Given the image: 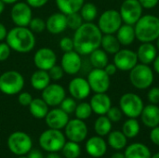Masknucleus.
<instances>
[{
  "label": "nucleus",
  "mask_w": 159,
  "mask_h": 158,
  "mask_svg": "<svg viewBox=\"0 0 159 158\" xmlns=\"http://www.w3.org/2000/svg\"><path fill=\"white\" fill-rule=\"evenodd\" d=\"M103 34L98 25L93 22H84L75 31L73 40L75 50L81 56L89 55L95 49L101 47Z\"/></svg>",
  "instance_id": "f257e3e1"
},
{
  "label": "nucleus",
  "mask_w": 159,
  "mask_h": 158,
  "mask_svg": "<svg viewBox=\"0 0 159 158\" xmlns=\"http://www.w3.org/2000/svg\"><path fill=\"white\" fill-rule=\"evenodd\" d=\"M6 42L11 50L18 53H28L34 48L36 40L34 34L28 27L15 26L7 32Z\"/></svg>",
  "instance_id": "f03ea898"
},
{
  "label": "nucleus",
  "mask_w": 159,
  "mask_h": 158,
  "mask_svg": "<svg viewBox=\"0 0 159 158\" xmlns=\"http://www.w3.org/2000/svg\"><path fill=\"white\" fill-rule=\"evenodd\" d=\"M136 39L141 43H153L159 37V17L143 15L134 24Z\"/></svg>",
  "instance_id": "7ed1b4c3"
},
{
  "label": "nucleus",
  "mask_w": 159,
  "mask_h": 158,
  "mask_svg": "<svg viewBox=\"0 0 159 158\" xmlns=\"http://www.w3.org/2000/svg\"><path fill=\"white\" fill-rule=\"evenodd\" d=\"M129 82L137 89L144 90L150 88L155 80L153 68L147 64L138 62L129 71Z\"/></svg>",
  "instance_id": "20e7f679"
},
{
  "label": "nucleus",
  "mask_w": 159,
  "mask_h": 158,
  "mask_svg": "<svg viewBox=\"0 0 159 158\" xmlns=\"http://www.w3.org/2000/svg\"><path fill=\"white\" fill-rule=\"evenodd\" d=\"M24 85V77L18 71H6L0 75V91L6 95L13 96L19 94L22 91Z\"/></svg>",
  "instance_id": "39448f33"
},
{
  "label": "nucleus",
  "mask_w": 159,
  "mask_h": 158,
  "mask_svg": "<svg viewBox=\"0 0 159 158\" xmlns=\"http://www.w3.org/2000/svg\"><path fill=\"white\" fill-rule=\"evenodd\" d=\"M65 142L66 137L60 129H48L43 131L39 137V145L43 150L48 153L61 151Z\"/></svg>",
  "instance_id": "423d86ee"
},
{
  "label": "nucleus",
  "mask_w": 159,
  "mask_h": 158,
  "mask_svg": "<svg viewBox=\"0 0 159 158\" xmlns=\"http://www.w3.org/2000/svg\"><path fill=\"white\" fill-rule=\"evenodd\" d=\"M144 107L141 96L133 92H127L119 99V108L128 118H138Z\"/></svg>",
  "instance_id": "0eeeda50"
},
{
  "label": "nucleus",
  "mask_w": 159,
  "mask_h": 158,
  "mask_svg": "<svg viewBox=\"0 0 159 158\" xmlns=\"http://www.w3.org/2000/svg\"><path fill=\"white\" fill-rule=\"evenodd\" d=\"M7 147L15 156H26L32 150L33 142L31 137L23 131H15L7 139Z\"/></svg>",
  "instance_id": "6e6552de"
},
{
  "label": "nucleus",
  "mask_w": 159,
  "mask_h": 158,
  "mask_svg": "<svg viewBox=\"0 0 159 158\" xmlns=\"http://www.w3.org/2000/svg\"><path fill=\"white\" fill-rule=\"evenodd\" d=\"M122 24L123 20L119 11L116 9H107L99 17L97 25L103 34H116Z\"/></svg>",
  "instance_id": "1a4fd4ad"
},
{
  "label": "nucleus",
  "mask_w": 159,
  "mask_h": 158,
  "mask_svg": "<svg viewBox=\"0 0 159 158\" xmlns=\"http://www.w3.org/2000/svg\"><path fill=\"white\" fill-rule=\"evenodd\" d=\"M118 11L123 23L134 25L143 16V7L139 0H124L120 5Z\"/></svg>",
  "instance_id": "9d476101"
},
{
  "label": "nucleus",
  "mask_w": 159,
  "mask_h": 158,
  "mask_svg": "<svg viewBox=\"0 0 159 158\" xmlns=\"http://www.w3.org/2000/svg\"><path fill=\"white\" fill-rule=\"evenodd\" d=\"M111 76L103 69L93 68L88 74L87 80L94 93H106L111 86Z\"/></svg>",
  "instance_id": "9b49d317"
},
{
  "label": "nucleus",
  "mask_w": 159,
  "mask_h": 158,
  "mask_svg": "<svg viewBox=\"0 0 159 158\" xmlns=\"http://www.w3.org/2000/svg\"><path fill=\"white\" fill-rule=\"evenodd\" d=\"M10 18L15 26L28 27L33 19L32 7L26 2H16L10 10Z\"/></svg>",
  "instance_id": "f8f14e48"
},
{
  "label": "nucleus",
  "mask_w": 159,
  "mask_h": 158,
  "mask_svg": "<svg viewBox=\"0 0 159 158\" xmlns=\"http://www.w3.org/2000/svg\"><path fill=\"white\" fill-rule=\"evenodd\" d=\"M88 126L84 122V120L75 118L68 121L67 125L64 128V135L65 137L72 142H82L86 140L88 136Z\"/></svg>",
  "instance_id": "ddd939ff"
},
{
  "label": "nucleus",
  "mask_w": 159,
  "mask_h": 158,
  "mask_svg": "<svg viewBox=\"0 0 159 158\" xmlns=\"http://www.w3.org/2000/svg\"><path fill=\"white\" fill-rule=\"evenodd\" d=\"M138 62L137 53L129 48H120L114 55V63L122 72H129Z\"/></svg>",
  "instance_id": "4468645a"
},
{
  "label": "nucleus",
  "mask_w": 159,
  "mask_h": 158,
  "mask_svg": "<svg viewBox=\"0 0 159 158\" xmlns=\"http://www.w3.org/2000/svg\"><path fill=\"white\" fill-rule=\"evenodd\" d=\"M66 97L65 88L57 83H50L47 88L42 90L41 98L46 102L48 106L57 107L60 106L61 102Z\"/></svg>",
  "instance_id": "2eb2a0df"
},
{
  "label": "nucleus",
  "mask_w": 159,
  "mask_h": 158,
  "mask_svg": "<svg viewBox=\"0 0 159 158\" xmlns=\"http://www.w3.org/2000/svg\"><path fill=\"white\" fill-rule=\"evenodd\" d=\"M34 66L39 70L48 71L57 62V55L54 50L49 47H41L34 55Z\"/></svg>",
  "instance_id": "dca6fc26"
},
{
  "label": "nucleus",
  "mask_w": 159,
  "mask_h": 158,
  "mask_svg": "<svg viewBox=\"0 0 159 158\" xmlns=\"http://www.w3.org/2000/svg\"><path fill=\"white\" fill-rule=\"evenodd\" d=\"M68 91L71 97H73L75 100L83 101L90 95L91 88L87 78L76 76L70 81L68 85Z\"/></svg>",
  "instance_id": "f3484780"
},
{
  "label": "nucleus",
  "mask_w": 159,
  "mask_h": 158,
  "mask_svg": "<svg viewBox=\"0 0 159 158\" xmlns=\"http://www.w3.org/2000/svg\"><path fill=\"white\" fill-rule=\"evenodd\" d=\"M61 66L62 67L64 73L67 74L75 75L78 74L82 68L81 55L75 50L63 52L61 60Z\"/></svg>",
  "instance_id": "a211bd4d"
},
{
  "label": "nucleus",
  "mask_w": 159,
  "mask_h": 158,
  "mask_svg": "<svg viewBox=\"0 0 159 158\" xmlns=\"http://www.w3.org/2000/svg\"><path fill=\"white\" fill-rule=\"evenodd\" d=\"M46 124L49 129H62L67 125L69 119V115L65 113L61 108H54L47 114L46 117Z\"/></svg>",
  "instance_id": "6ab92c4d"
},
{
  "label": "nucleus",
  "mask_w": 159,
  "mask_h": 158,
  "mask_svg": "<svg viewBox=\"0 0 159 158\" xmlns=\"http://www.w3.org/2000/svg\"><path fill=\"white\" fill-rule=\"evenodd\" d=\"M67 29L66 15L61 12L51 14L46 20V30L52 34H59Z\"/></svg>",
  "instance_id": "aec40b11"
},
{
  "label": "nucleus",
  "mask_w": 159,
  "mask_h": 158,
  "mask_svg": "<svg viewBox=\"0 0 159 158\" xmlns=\"http://www.w3.org/2000/svg\"><path fill=\"white\" fill-rule=\"evenodd\" d=\"M92 112L98 115H105L112 107V100L106 93H95L89 102Z\"/></svg>",
  "instance_id": "412c9836"
},
{
  "label": "nucleus",
  "mask_w": 159,
  "mask_h": 158,
  "mask_svg": "<svg viewBox=\"0 0 159 158\" xmlns=\"http://www.w3.org/2000/svg\"><path fill=\"white\" fill-rule=\"evenodd\" d=\"M86 151L91 157H102L107 152V142L101 136H93L87 141Z\"/></svg>",
  "instance_id": "4be33fe9"
},
{
  "label": "nucleus",
  "mask_w": 159,
  "mask_h": 158,
  "mask_svg": "<svg viewBox=\"0 0 159 158\" xmlns=\"http://www.w3.org/2000/svg\"><path fill=\"white\" fill-rule=\"evenodd\" d=\"M140 117L145 127L149 129L157 127L159 126V106L153 103L144 105Z\"/></svg>",
  "instance_id": "5701e85b"
},
{
  "label": "nucleus",
  "mask_w": 159,
  "mask_h": 158,
  "mask_svg": "<svg viewBox=\"0 0 159 158\" xmlns=\"http://www.w3.org/2000/svg\"><path fill=\"white\" fill-rule=\"evenodd\" d=\"M136 53L139 62L150 65L157 58L158 50L153 43H142Z\"/></svg>",
  "instance_id": "b1692460"
},
{
  "label": "nucleus",
  "mask_w": 159,
  "mask_h": 158,
  "mask_svg": "<svg viewBox=\"0 0 159 158\" xmlns=\"http://www.w3.org/2000/svg\"><path fill=\"white\" fill-rule=\"evenodd\" d=\"M116 36L121 46H130L136 39L134 25L123 23L118 29V31L116 33Z\"/></svg>",
  "instance_id": "393cba45"
},
{
  "label": "nucleus",
  "mask_w": 159,
  "mask_h": 158,
  "mask_svg": "<svg viewBox=\"0 0 159 158\" xmlns=\"http://www.w3.org/2000/svg\"><path fill=\"white\" fill-rule=\"evenodd\" d=\"M126 158H151L150 149L142 142H134L126 147L124 152Z\"/></svg>",
  "instance_id": "a878e982"
},
{
  "label": "nucleus",
  "mask_w": 159,
  "mask_h": 158,
  "mask_svg": "<svg viewBox=\"0 0 159 158\" xmlns=\"http://www.w3.org/2000/svg\"><path fill=\"white\" fill-rule=\"evenodd\" d=\"M30 82H31V86L33 87L34 89L42 91L45 88H47L50 84L51 79H50V76H49L48 71L37 69L31 75Z\"/></svg>",
  "instance_id": "bb28decb"
},
{
  "label": "nucleus",
  "mask_w": 159,
  "mask_h": 158,
  "mask_svg": "<svg viewBox=\"0 0 159 158\" xmlns=\"http://www.w3.org/2000/svg\"><path fill=\"white\" fill-rule=\"evenodd\" d=\"M55 3L60 12L68 15L79 12L85 0H55Z\"/></svg>",
  "instance_id": "cd10ccee"
},
{
  "label": "nucleus",
  "mask_w": 159,
  "mask_h": 158,
  "mask_svg": "<svg viewBox=\"0 0 159 158\" xmlns=\"http://www.w3.org/2000/svg\"><path fill=\"white\" fill-rule=\"evenodd\" d=\"M28 107H29L30 114L36 119H44L49 111L48 105L42 98L33 99L32 102Z\"/></svg>",
  "instance_id": "c85d7f7f"
},
{
  "label": "nucleus",
  "mask_w": 159,
  "mask_h": 158,
  "mask_svg": "<svg viewBox=\"0 0 159 158\" xmlns=\"http://www.w3.org/2000/svg\"><path fill=\"white\" fill-rule=\"evenodd\" d=\"M128 138L120 130H114L108 134V145L116 151L123 150L127 147Z\"/></svg>",
  "instance_id": "c756f323"
},
{
  "label": "nucleus",
  "mask_w": 159,
  "mask_h": 158,
  "mask_svg": "<svg viewBox=\"0 0 159 158\" xmlns=\"http://www.w3.org/2000/svg\"><path fill=\"white\" fill-rule=\"evenodd\" d=\"M101 47L107 54L115 55L121 48V45L116 34H103L101 42Z\"/></svg>",
  "instance_id": "7c9ffc66"
},
{
  "label": "nucleus",
  "mask_w": 159,
  "mask_h": 158,
  "mask_svg": "<svg viewBox=\"0 0 159 158\" xmlns=\"http://www.w3.org/2000/svg\"><path fill=\"white\" fill-rule=\"evenodd\" d=\"M89 56L90 64L92 65L93 68L103 69L109 63L108 54L101 47L92 51Z\"/></svg>",
  "instance_id": "2f4dec72"
},
{
  "label": "nucleus",
  "mask_w": 159,
  "mask_h": 158,
  "mask_svg": "<svg viewBox=\"0 0 159 158\" xmlns=\"http://www.w3.org/2000/svg\"><path fill=\"white\" fill-rule=\"evenodd\" d=\"M112 121L106 115H99L94 123V130L98 136H107L112 131Z\"/></svg>",
  "instance_id": "473e14b6"
},
{
  "label": "nucleus",
  "mask_w": 159,
  "mask_h": 158,
  "mask_svg": "<svg viewBox=\"0 0 159 158\" xmlns=\"http://www.w3.org/2000/svg\"><path fill=\"white\" fill-rule=\"evenodd\" d=\"M141 126L137 118H128L123 126H122V132L128 139H133L140 133Z\"/></svg>",
  "instance_id": "72a5a7b5"
},
{
  "label": "nucleus",
  "mask_w": 159,
  "mask_h": 158,
  "mask_svg": "<svg viewBox=\"0 0 159 158\" xmlns=\"http://www.w3.org/2000/svg\"><path fill=\"white\" fill-rule=\"evenodd\" d=\"M79 13L85 22H93L98 16V7L93 3L85 2L79 10Z\"/></svg>",
  "instance_id": "f704fd0d"
},
{
  "label": "nucleus",
  "mask_w": 159,
  "mask_h": 158,
  "mask_svg": "<svg viewBox=\"0 0 159 158\" xmlns=\"http://www.w3.org/2000/svg\"><path fill=\"white\" fill-rule=\"evenodd\" d=\"M61 152L65 158H77L81 154V148L78 142L68 141L62 147Z\"/></svg>",
  "instance_id": "c9c22d12"
},
{
  "label": "nucleus",
  "mask_w": 159,
  "mask_h": 158,
  "mask_svg": "<svg viewBox=\"0 0 159 158\" xmlns=\"http://www.w3.org/2000/svg\"><path fill=\"white\" fill-rule=\"evenodd\" d=\"M92 109L89 104V102H82L76 105V108L75 110V117L81 120H86L89 118L92 115Z\"/></svg>",
  "instance_id": "e433bc0d"
},
{
  "label": "nucleus",
  "mask_w": 159,
  "mask_h": 158,
  "mask_svg": "<svg viewBox=\"0 0 159 158\" xmlns=\"http://www.w3.org/2000/svg\"><path fill=\"white\" fill-rule=\"evenodd\" d=\"M66 19H67V28H70L71 30L74 31L77 30L85 22L79 12L68 14L66 15Z\"/></svg>",
  "instance_id": "4c0bfd02"
},
{
  "label": "nucleus",
  "mask_w": 159,
  "mask_h": 158,
  "mask_svg": "<svg viewBox=\"0 0 159 158\" xmlns=\"http://www.w3.org/2000/svg\"><path fill=\"white\" fill-rule=\"evenodd\" d=\"M28 28L34 34H41L46 30V21L39 17L33 18L28 25Z\"/></svg>",
  "instance_id": "58836bf2"
},
{
  "label": "nucleus",
  "mask_w": 159,
  "mask_h": 158,
  "mask_svg": "<svg viewBox=\"0 0 159 158\" xmlns=\"http://www.w3.org/2000/svg\"><path fill=\"white\" fill-rule=\"evenodd\" d=\"M76 105H77L76 100H75L73 97H65L64 100L60 104V108L63 110L65 113H67L68 115H70L75 113Z\"/></svg>",
  "instance_id": "ea45409f"
},
{
  "label": "nucleus",
  "mask_w": 159,
  "mask_h": 158,
  "mask_svg": "<svg viewBox=\"0 0 159 158\" xmlns=\"http://www.w3.org/2000/svg\"><path fill=\"white\" fill-rule=\"evenodd\" d=\"M105 115L112 121V123H117L122 119L123 113H122V111H121V109L119 107L112 106Z\"/></svg>",
  "instance_id": "a19ab883"
},
{
  "label": "nucleus",
  "mask_w": 159,
  "mask_h": 158,
  "mask_svg": "<svg viewBox=\"0 0 159 158\" xmlns=\"http://www.w3.org/2000/svg\"><path fill=\"white\" fill-rule=\"evenodd\" d=\"M48 72V74L50 76V79L53 81H59V80L62 79V77L65 74L62 67L61 65H57V64H55Z\"/></svg>",
  "instance_id": "79ce46f5"
},
{
  "label": "nucleus",
  "mask_w": 159,
  "mask_h": 158,
  "mask_svg": "<svg viewBox=\"0 0 159 158\" xmlns=\"http://www.w3.org/2000/svg\"><path fill=\"white\" fill-rule=\"evenodd\" d=\"M59 46H60V48L63 52H69V51L75 50L74 40H73V38H71L69 36L62 37L59 42Z\"/></svg>",
  "instance_id": "37998d69"
},
{
  "label": "nucleus",
  "mask_w": 159,
  "mask_h": 158,
  "mask_svg": "<svg viewBox=\"0 0 159 158\" xmlns=\"http://www.w3.org/2000/svg\"><path fill=\"white\" fill-rule=\"evenodd\" d=\"M33 101L32 95L27 91H20L18 96V102L21 106L28 107Z\"/></svg>",
  "instance_id": "c03bdc74"
},
{
  "label": "nucleus",
  "mask_w": 159,
  "mask_h": 158,
  "mask_svg": "<svg viewBox=\"0 0 159 158\" xmlns=\"http://www.w3.org/2000/svg\"><path fill=\"white\" fill-rule=\"evenodd\" d=\"M147 98L150 103L159 104V87L150 88L147 93Z\"/></svg>",
  "instance_id": "a18cd8bd"
},
{
  "label": "nucleus",
  "mask_w": 159,
  "mask_h": 158,
  "mask_svg": "<svg viewBox=\"0 0 159 158\" xmlns=\"http://www.w3.org/2000/svg\"><path fill=\"white\" fill-rule=\"evenodd\" d=\"M11 53L10 47L7 44V42L0 43V62L7 61Z\"/></svg>",
  "instance_id": "49530a36"
},
{
  "label": "nucleus",
  "mask_w": 159,
  "mask_h": 158,
  "mask_svg": "<svg viewBox=\"0 0 159 158\" xmlns=\"http://www.w3.org/2000/svg\"><path fill=\"white\" fill-rule=\"evenodd\" d=\"M149 137H150L151 142H152L154 144L159 146V126L155 127V128H153V129H151Z\"/></svg>",
  "instance_id": "de8ad7c7"
},
{
  "label": "nucleus",
  "mask_w": 159,
  "mask_h": 158,
  "mask_svg": "<svg viewBox=\"0 0 159 158\" xmlns=\"http://www.w3.org/2000/svg\"><path fill=\"white\" fill-rule=\"evenodd\" d=\"M139 2L143 8L152 9L158 5L159 0H139Z\"/></svg>",
  "instance_id": "09e8293b"
},
{
  "label": "nucleus",
  "mask_w": 159,
  "mask_h": 158,
  "mask_svg": "<svg viewBox=\"0 0 159 158\" xmlns=\"http://www.w3.org/2000/svg\"><path fill=\"white\" fill-rule=\"evenodd\" d=\"M25 2L32 7V8H39L47 5L48 0H25Z\"/></svg>",
  "instance_id": "8fccbe9b"
},
{
  "label": "nucleus",
  "mask_w": 159,
  "mask_h": 158,
  "mask_svg": "<svg viewBox=\"0 0 159 158\" xmlns=\"http://www.w3.org/2000/svg\"><path fill=\"white\" fill-rule=\"evenodd\" d=\"M103 70L106 72V74H107L109 76H113V75L116 74V72L118 71L117 68H116V66L115 65L114 62H113V63H108V64L103 68Z\"/></svg>",
  "instance_id": "3c124183"
},
{
  "label": "nucleus",
  "mask_w": 159,
  "mask_h": 158,
  "mask_svg": "<svg viewBox=\"0 0 159 158\" xmlns=\"http://www.w3.org/2000/svg\"><path fill=\"white\" fill-rule=\"evenodd\" d=\"M7 32L8 31H7V27L2 22H0V42L3 41V40H6Z\"/></svg>",
  "instance_id": "603ef678"
},
{
  "label": "nucleus",
  "mask_w": 159,
  "mask_h": 158,
  "mask_svg": "<svg viewBox=\"0 0 159 158\" xmlns=\"http://www.w3.org/2000/svg\"><path fill=\"white\" fill-rule=\"evenodd\" d=\"M28 158H44V156L38 150H31L28 153Z\"/></svg>",
  "instance_id": "864d4df0"
},
{
  "label": "nucleus",
  "mask_w": 159,
  "mask_h": 158,
  "mask_svg": "<svg viewBox=\"0 0 159 158\" xmlns=\"http://www.w3.org/2000/svg\"><path fill=\"white\" fill-rule=\"evenodd\" d=\"M153 70L154 72H156L157 74H159V55L157 54V58L155 59V61H153Z\"/></svg>",
  "instance_id": "5fc2aeb1"
},
{
  "label": "nucleus",
  "mask_w": 159,
  "mask_h": 158,
  "mask_svg": "<svg viewBox=\"0 0 159 158\" xmlns=\"http://www.w3.org/2000/svg\"><path fill=\"white\" fill-rule=\"evenodd\" d=\"M110 158H126L125 156V154L124 153H121V152H117V153H115L112 155V156Z\"/></svg>",
  "instance_id": "6e6d98bb"
},
{
  "label": "nucleus",
  "mask_w": 159,
  "mask_h": 158,
  "mask_svg": "<svg viewBox=\"0 0 159 158\" xmlns=\"http://www.w3.org/2000/svg\"><path fill=\"white\" fill-rule=\"evenodd\" d=\"M46 158H61L58 154H56V153H49L48 156H47V157Z\"/></svg>",
  "instance_id": "4d7b16f0"
},
{
  "label": "nucleus",
  "mask_w": 159,
  "mask_h": 158,
  "mask_svg": "<svg viewBox=\"0 0 159 158\" xmlns=\"http://www.w3.org/2000/svg\"><path fill=\"white\" fill-rule=\"evenodd\" d=\"M5 6H6V4H5L2 0H0V15L4 12V10H5Z\"/></svg>",
  "instance_id": "13d9d810"
},
{
  "label": "nucleus",
  "mask_w": 159,
  "mask_h": 158,
  "mask_svg": "<svg viewBox=\"0 0 159 158\" xmlns=\"http://www.w3.org/2000/svg\"><path fill=\"white\" fill-rule=\"evenodd\" d=\"M6 5L7 4V5H13V4H15L16 2H18L19 0H2Z\"/></svg>",
  "instance_id": "bf43d9fd"
},
{
  "label": "nucleus",
  "mask_w": 159,
  "mask_h": 158,
  "mask_svg": "<svg viewBox=\"0 0 159 158\" xmlns=\"http://www.w3.org/2000/svg\"><path fill=\"white\" fill-rule=\"evenodd\" d=\"M151 158H159V152L158 153L154 154V155H152V157Z\"/></svg>",
  "instance_id": "052dcab7"
},
{
  "label": "nucleus",
  "mask_w": 159,
  "mask_h": 158,
  "mask_svg": "<svg viewBox=\"0 0 159 158\" xmlns=\"http://www.w3.org/2000/svg\"><path fill=\"white\" fill-rule=\"evenodd\" d=\"M156 42H157V44H156V47H157V50L159 51V37L156 40Z\"/></svg>",
  "instance_id": "680f3d73"
},
{
  "label": "nucleus",
  "mask_w": 159,
  "mask_h": 158,
  "mask_svg": "<svg viewBox=\"0 0 159 158\" xmlns=\"http://www.w3.org/2000/svg\"><path fill=\"white\" fill-rule=\"evenodd\" d=\"M18 158H28V156H19Z\"/></svg>",
  "instance_id": "e2e57ef3"
}]
</instances>
